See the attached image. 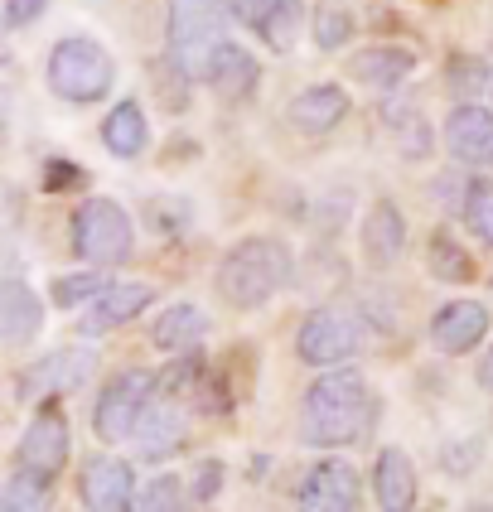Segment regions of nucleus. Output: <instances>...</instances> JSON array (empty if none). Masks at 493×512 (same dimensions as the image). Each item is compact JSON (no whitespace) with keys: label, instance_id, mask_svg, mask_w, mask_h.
Wrapping results in <instances>:
<instances>
[{"label":"nucleus","instance_id":"nucleus-1","mask_svg":"<svg viewBox=\"0 0 493 512\" xmlns=\"http://www.w3.org/2000/svg\"><path fill=\"white\" fill-rule=\"evenodd\" d=\"M377 421V397L368 387V377L358 368H329L315 387L305 392L300 406V440L319 445V450H339L363 440L368 426Z\"/></svg>","mask_w":493,"mask_h":512},{"label":"nucleus","instance_id":"nucleus-2","mask_svg":"<svg viewBox=\"0 0 493 512\" xmlns=\"http://www.w3.org/2000/svg\"><path fill=\"white\" fill-rule=\"evenodd\" d=\"M290 281V247L281 237H242L223 261H218V295L232 310H261L281 285Z\"/></svg>","mask_w":493,"mask_h":512},{"label":"nucleus","instance_id":"nucleus-3","mask_svg":"<svg viewBox=\"0 0 493 512\" xmlns=\"http://www.w3.org/2000/svg\"><path fill=\"white\" fill-rule=\"evenodd\" d=\"M44 78H49V92H54V97L73 102V107H92V102H102L116 87V58L107 54L97 39H87V34L58 39Z\"/></svg>","mask_w":493,"mask_h":512},{"label":"nucleus","instance_id":"nucleus-4","mask_svg":"<svg viewBox=\"0 0 493 512\" xmlns=\"http://www.w3.org/2000/svg\"><path fill=\"white\" fill-rule=\"evenodd\" d=\"M228 5L223 0H170V54L194 73L208 78L213 54L228 44Z\"/></svg>","mask_w":493,"mask_h":512},{"label":"nucleus","instance_id":"nucleus-5","mask_svg":"<svg viewBox=\"0 0 493 512\" xmlns=\"http://www.w3.org/2000/svg\"><path fill=\"white\" fill-rule=\"evenodd\" d=\"M73 252L92 266H121L136 252V223L116 199H87L73 213Z\"/></svg>","mask_w":493,"mask_h":512},{"label":"nucleus","instance_id":"nucleus-6","mask_svg":"<svg viewBox=\"0 0 493 512\" xmlns=\"http://www.w3.org/2000/svg\"><path fill=\"white\" fill-rule=\"evenodd\" d=\"M155 401V372L150 368H126L116 372L112 382L97 392V406H92V430H97V440H126V435H136L141 426L145 406Z\"/></svg>","mask_w":493,"mask_h":512},{"label":"nucleus","instance_id":"nucleus-7","mask_svg":"<svg viewBox=\"0 0 493 512\" xmlns=\"http://www.w3.org/2000/svg\"><path fill=\"white\" fill-rule=\"evenodd\" d=\"M358 348H363V329L344 310H310L295 334V353L310 368H344Z\"/></svg>","mask_w":493,"mask_h":512},{"label":"nucleus","instance_id":"nucleus-8","mask_svg":"<svg viewBox=\"0 0 493 512\" xmlns=\"http://www.w3.org/2000/svg\"><path fill=\"white\" fill-rule=\"evenodd\" d=\"M97 368V353L92 348H58L44 353L39 363H29L15 377V397L20 401H39V397H63V392H78Z\"/></svg>","mask_w":493,"mask_h":512},{"label":"nucleus","instance_id":"nucleus-9","mask_svg":"<svg viewBox=\"0 0 493 512\" xmlns=\"http://www.w3.org/2000/svg\"><path fill=\"white\" fill-rule=\"evenodd\" d=\"M15 464L29 469V474H39V479H49V484L63 474V464H68V421H63L58 406H39L34 411V421L20 435Z\"/></svg>","mask_w":493,"mask_h":512},{"label":"nucleus","instance_id":"nucleus-10","mask_svg":"<svg viewBox=\"0 0 493 512\" xmlns=\"http://www.w3.org/2000/svg\"><path fill=\"white\" fill-rule=\"evenodd\" d=\"M300 512H363V484L348 459H319L300 479Z\"/></svg>","mask_w":493,"mask_h":512},{"label":"nucleus","instance_id":"nucleus-11","mask_svg":"<svg viewBox=\"0 0 493 512\" xmlns=\"http://www.w3.org/2000/svg\"><path fill=\"white\" fill-rule=\"evenodd\" d=\"M83 508L87 512H136V469L116 455H92L83 464Z\"/></svg>","mask_w":493,"mask_h":512},{"label":"nucleus","instance_id":"nucleus-12","mask_svg":"<svg viewBox=\"0 0 493 512\" xmlns=\"http://www.w3.org/2000/svg\"><path fill=\"white\" fill-rule=\"evenodd\" d=\"M489 334V310L479 300H450L445 310L431 319V343L440 353L460 358V353H474Z\"/></svg>","mask_w":493,"mask_h":512},{"label":"nucleus","instance_id":"nucleus-13","mask_svg":"<svg viewBox=\"0 0 493 512\" xmlns=\"http://www.w3.org/2000/svg\"><path fill=\"white\" fill-rule=\"evenodd\" d=\"M348 116V92L339 83H315L305 92H295L286 107V121L300 136H329Z\"/></svg>","mask_w":493,"mask_h":512},{"label":"nucleus","instance_id":"nucleus-14","mask_svg":"<svg viewBox=\"0 0 493 512\" xmlns=\"http://www.w3.org/2000/svg\"><path fill=\"white\" fill-rule=\"evenodd\" d=\"M373 498L382 512H411L416 508V498H421V484H416V464L406 450L397 445H387V450H377L373 459Z\"/></svg>","mask_w":493,"mask_h":512},{"label":"nucleus","instance_id":"nucleus-15","mask_svg":"<svg viewBox=\"0 0 493 512\" xmlns=\"http://www.w3.org/2000/svg\"><path fill=\"white\" fill-rule=\"evenodd\" d=\"M445 150H450L460 165H489V155H493V112L489 107H474V102L455 107L450 121H445Z\"/></svg>","mask_w":493,"mask_h":512},{"label":"nucleus","instance_id":"nucleus-16","mask_svg":"<svg viewBox=\"0 0 493 512\" xmlns=\"http://www.w3.org/2000/svg\"><path fill=\"white\" fill-rule=\"evenodd\" d=\"M136 450H141V459H170L184 450V411L174 406L170 397H155L150 406H145L141 426H136Z\"/></svg>","mask_w":493,"mask_h":512},{"label":"nucleus","instance_id":"nucleus-17","mask_svg":"<svg viewBox=\"0 0 493 512\" xmlns=\"http://www.w3.org/2000/svg\"><path fill=\"white\" fill-rule=\"evenodd\" d=\"M155 300V290L141 281H116L107 285L97 300H87V314H83V334H107L116 324H126V319H136Z\"/></svg>","mask_w":493,"mask_h":512},{"label":"nucleus","instance_id":"nucleus-18","mask_svg":"<svg viewBox=\"0 0 493 512\" xmlns=\"http://www.w3.org/2000/svg\"><path fill=\"white\" fill-rule=\"evenodd\" d=\"M411 68H416V54H406L397 44H373V49L348 58L353 83L373 87V92H397V87L411 78Z\"/></svg>","mask_w":493,"mask_h":512},{"label":"nucleus","instance_id":"nucleus-19","mask_svg":"<svg viewBox=\"0 0 493 512\" xmlns=\"http://www.w3.org/2000/svg\"><path fill=\"white\" fill-rule=\"evenodd\" d=\"M203 83H213V92L223 97V102H247L252 92H257L261 83V63L242 44H223L218 54H213V63H208V78Z\"/></svg>","mask_w":493,"mask_h":512},{"label":"nucleus","instance_id":"nucleus-20","mask_svg":"<svg viewBox=\"0 0 493 512\" xmlns=\"http://www.w3.org/2000/svg\"><path fill=\"white\" fill-rule=\"evenodd\" d=\"M39 324H44L39 295H34L20 276H10V281L0 285V339L10 343V348H25V343L39 334Z\"/></svg>","mask_w":493,"mask_h":512},{"label":"nucleus","instance_id":"nucleus-21","mask_svg":"<svg viewBox=\"0 0 493 512\" xmlns=\"http://www.w3.org/2000/svg\"><path fill=\"white\" fill-rule=\"evenodd\" d=\"M406 252V218L392 199H377L363 218V256L373 266H392Z\"/></svg>","mask_w":493,"mask_h":512},{"label":"nucleus","instance_id":"nucleus-22","mask_svg":"<svg viewBox=\"0 0 493 512\" xmlns=\"http://www.w3.org/2000/svg\"><path fill=\"white\" fill-rule=\"evenodd\" d=\"M203 334H208V314L199 305H189V300H179V305H170V310L155 319L150 343L160 353H189V348H199Z\"/></svg>","mask_w":493,"mask_h":512},{"label":"nucleus","instance_id":"nucleus-23","mask_svg":"<svg viewBox=\"0 0 493 512\" xmlns=\"http://www.w3.org/2000/svg\"><path fill=\"white\" fill-rule=\"evenodd\" d=\"M150 141V126H145L141 102H116L107 121H102V145L112 150L116 160H136Z\"/></svg>","mask_w":493,"mask_h":512},{"label":"nucleus","instance_id":"nucleus-24","mask_svg":"<svg viewBox=\"0 0 493 512\" xmlns=\"http://www.w3.org/2000/svg\"><path fill=\"white\" fill-rule=\"evenodd\" d=\"M300 25H305V0H271L266 15L257 20V34L276 54H290L300 39Z\"/></svg>","mask_w":493,"mask_h":512},{"label":"nucleus","instance_id":"nucleus-25","mask_svg":"<svg viewBox=\"0 0 493 512\" xmlns=\"http://www.w3.org/2000/svg\"><path fill=\"white\" fill-rule=\"evenodd\" d=\"M426 256H431V276H435V281H445V285H469V281H474V256L464 252V247L445 228L431 232V247H426Z\"/></svg>","mask_w":493,"mask_h":512},{"label":"nucleus","instance_id":"nucleus-26","mask_svg":"<svg viewBox=\"0 0 493 512\" xmlns=\"http://www.w3.org/2000/svg\"><path fill=\"white\" fill-rule=\"evenodd\" d=\"M150 87H155V97H160L170 112H184L189 97H194V73H189L174 54H165V58L150 63Z\"/></svg>","mask_w":493,"mask_h":512},{"label":"nucleus","instance_id":"nucleus-27","mask_svg":"<svg viewBox=\"0 0 493 512\" xmlns=\"http://www.w3.org/2000/svg\"><path fill=\"white\" fill-rule=\"evenodd\" d=\"M199 387H203V353H199V348H189V353H174L170 368L155 372V392H160V397H170V401L194 397Z\"/></svg>","mask_w":493,"mask_h":512},{"label":"nucleus","instance_id":"nucleus-28","mask_svg":"<svg viewBox=\"0 0 493 512\" xmlns=\"http://www.w3.org/2000/svg\"><path fill=\"white\" fill-rule=\"evenodd\" d=\"M382 121H392V136H397V150H402L406 160H426L431 155V131H426V121L416 107H382Z\"/></svg>","mask_w":493,"mask_h":512},{"label":"nucleus","instance_id":"nucleus-29","mask_svg":"<svg viewBox=\"0 0 493 512\" xmlns=\"http://www.w3.org/2000/svg\"><path fill=\"white\" fill-rule=\"evenodd\" d=\"M0 512H49V479L15 469L0 488Z\"/></svg>","mask_w":493,"mask_h":512},{"label":"nucleus","instance_id":"nucleus-30","mask_svg":"<svg viewBox=\"0 0 493 512\" xmlns=\"http://www.w3.org/2000/svg\"><path fill=\"white\" fill-rule=\"evenodd\" d=\"M136 512H189V488L174 474H155L136 498Z\"/></svg>","mask_w":493,"mask_h":512},{"label":"nucleus","instance_id":"nucleus-31","mask_svg":"<svg viewBox=\"0 0 493 512\" xmlns=\"http://www.w3.org/2000/svg\"><path fill=\"white\" fill-rule=\"evenodd\" d=\"M348 39H353V15H348L344 5H334V0H319L315 5V44L319 49H344Z\"/></svg>","mask_w":493,"mask_h":512},{"label":"nucleus","instance_id":"nucleus-32","mask_svg":"<svg viewBox=\"0 0 493 512\" xmlns=\"http://www.w3.org/2000/svg\"><path fill=\"white\" fill-rule=\"evenodd\" d=\"M464 223H469V232H474L484 247H493V179H474V184H469Z\"/></svg>","mask_w":493,"mask_h":512},{"label":"nucleus","instance_id":"nucleus-33","mask_svg":"<svg viewBox=\"0 0 493 512\" xmlns=\"http://www.w3.org/2000/svg\"><path fill=\"white\" fill-rule=\"evenodd\" d=\"M102 290H107V276H97V271H83V276H58L54 300L58 305H83V300H97Z\"/></svg>","mask_w":493,"mask_h":512},{"label":"nucleus","instance_id":"nucleus-34","mask_svg":"<svg viewBox=\"0 0 493 512\" xmlns=\"http://www.w3.org/2000/svg\"><path fill=\"white\" fill-rule=\"evenodd\" d=\"M218 488H223V464L218 459H203L199 469H194V503H213Z\"/></svg>","mask_w":493,"mask_h":512},{"label":"nucleus","instance_id":"nucleus-35","mask_svg":"<svg viewBox=\"0 0 493 512\" xmlns=\"http://www.w3.org/2000/svg\"><path fill=\"white\" fill-rule=\"evenodd\" d=\"M44 5H49V0H5V25L25 29L29 20H39V15H44Z\"/></svg>","mask_w":493,"mask_h":512},{"label":"nucleus","instance_id":"nucleus-36","mask_svg":"<svg viewBox=\"0 0 493 512\" xmlns=\"http://www.w3.org/2000/svg\"><path fill=\"white\" fill-rule=\"evenodd\" d=\"M450 78H455V83H450L455 92H474V87H484V83H489V73H479V63H469V58H464V63L455 58Z\"/></svg>","mask_w":493,"mask_h":512},{"label":"nucleus","instance_id":"nucleus-37","mask_svg":"<svg viewBox=\"0 0 493 512\" xmlns=\"http://www.w3.org/2000/svg\"><path fill=\"white\" fill-rule=\"evenodd\" d=\"M83 179V170H68V165H49V189H58V184H78Z\"/></svg>","mask_w":493,"mask_h":512},{"label":"nucleus","instance_id":"nucleus-38","mask_svg":"<svg viewBox=\"0 0 493 512\" xmlns=\"http://www.w3.org/2000/svg\"><path fill=\"white\" fill-rule=\"evenodd\" d=\"M479 387H484V392H493V348L484 353V363H479Z\"/></svg>","mask_w":493,"mask_h":512},{"label":"nucleus","instance_id":"nucleus-39","mask_svg":"<svg viewBox=\"0 0 493 512\" xmlns=\"http://www.w3.org/2000/svg\"><path fill=\"white\" fill-rule=\"evenodd\" d=\"M469 512H493V508H489V503H479V508H469Z\"/></svg>","mask_w":493,"mask_h":512},{"label":"nucleus","instance_id":"nucleus-40","mask_svg":"<svg viewBox=\"0 0 493 512\" xmlns=\"http://www.w3.org/2000/svg\"><path fill=\"white\" fill-rule=\"evenodd\" d=\"M489 92H493V68H489Z\"/></svg>","mask_w":493,"mask_h":512},{"label":"nucleus","instance_id":"nucleus-41","mask_svg":"<svg viewBox=\"0 0 493 512\" xmlns=\"http://www.w3.org/2000/svg\"><path fill=\"white\" fill-rule=\"evenodd\" d=\"M489 68H493V54H489Z\"/></svg>","mask_w":493,"mask_h":512},{"label":"nucleus","instance_id":"nucleus-42","mask_svg":"<svg viewBox=\"0 0 493 512\" xmlns=\"http://www.w3.org/2000/svg\"><path fill=\"white\" fill-rule=\"evenodd\" d=\"M223 5H232V0H223Z\"/></svg>","mask_w":493,"mask_h":512},{"label":"nucleus","instance_id":"nucleus-43","mask_svg":"<svg viewBox=\"0 0 493 512\" xmlns=\"http://www.w3.org/2000/svg\"><path fill=\"white\" fill-rule=\"evenodd\" d=\"M489 165H493V155H489Z\"/></svg>","mask_w":493,"mask_h":512}]
</instances>
